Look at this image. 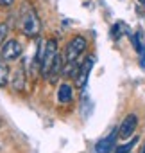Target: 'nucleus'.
Returning <instances> with one entry per match:
<instances>
[{
  "label": "nucleus",
  "mask_w": 145,
  "mask_h": 153,
  "mask_svg": "<svg viewBox=\"0 0 145 153\" xmlns=\"http://www.w3.org/2000/svg\"><path fill=\"white\" fill-rule=\"evenodd\" d=\"M40 72H41V78L48 79L50 83H54L56 78L59 76V72H63L61 56H59V51H57V42L54 38L45 42V47H43V52H41Z\"/></svg>",
  "instance_id": "obj_1"
},
{
  "label": "nucleus",
  "mask_w": 145,
  "mask_h": 153,
  "mask_svg": "<svg viewBox=\"0 0 145 153\" xmlns=\"http://www.w3.org/2000/svg\"><path fill=\"white\" fill-rule=\"evenodd\" d=\"M18 29L22 31V34L29 36V38H34L40 34L41 31V24H40V18H38V13L32 6L25 4L23 9L20 11V18H18Z\"/></svg>",
  "instance_id": "obj_2"
},
{
  "label": "nucleus",
  "mask_w": 145,
  "mask_h": 153,
  "mask_svg": "<svg viewBox=\"0 0 145 153\" xmlns=\"http://www.w3.org/2000/svg\"><path fill=\"white\" fill-rule=\"evenodd\" d=\"M86 47H88V42H86L84 36H74L64 49V63L77 61V58L86 51Z\"/></svg>",
  "instance_id": "obj_3"
},
{
  "label": "nucleus",
  "mask_w": 145,
  "mask_h": 153,
  "mask_svg": "<svg viewBox=\"0 0 145 153\" xmlns=\"http://www.w3.org/2000/svg\"><path fill=\"white\" fill-rule=\"evenodd\" d=\"M136 126H138V117H136L134 114H129V115H125V117H124V121L120 123L118 130H116V135H118V139H120V140H125V139H129V137L134 133Z\"/></svg>",
  "instance_id": "obj_4"
},
{
  "label": "nucleus",
  "mask_w": 145,
  "mask_h": 153,
  "mask_svg": "<svg viewBox=\"0 0 145 153\" xmlns=\"http://www.w3.org/2000/svg\"><path fill=\"white\" fill-rule=\"evenodd\" d=\"M2 59L4 61H15L22 56V45L18 40H7L4 45H2Z\"/></svg>",
  "instance_id": "obj_5"
},
{
  "label": "nucleus",
  "mask_w": 145,
  "mask_h": 153,
  "mask_svg": "<svg viewBox=\"0 0 145 153\" xmlns=\"http://www.w3.org/2000/svg\"><path fill=\"white\" fill-rule=\"evenodd\" d=\"M92 67H93V58H86L84 63L79 65V72H77V76H75V85H77L79 88H83V87L86 85L88 76H90V72H92Z\"/></svg>",
  "instance_id": "obj_6"
},
{
  "label": "nucleus",
  "mask_w": 145,
  "mask_h": 153,
  "mask_svg": "<svg viewBox=\"0 0 145 153\" xmlns=\"http://www.w3.org/2000/svg\"><path fill=\"white\" fill-rule=\"evenodd\" d=\"M116 139H118V135H116V130H113L108 137H104V139H100L97 144H95V151L97 153H111L113 151V148H115V142H116Z\"/></svg>",
  "instance_id": "obj_7"
},
{
  "label": "nucleus",
  "mask_w": 145,
  "mask_h": 153,
  "mask_svg": "<svg viewBox=\"0 0 145 153\" xmlns=\"http://www.w3.org/2000/svg\"><path fill=\"white\" fill-rule=\"evenodd\" d=\"M72 97H74L72 87H70L68 83H63V85L59 87V90H57V101H59L61 105H66V103L72 101Z\"/></svg>",
  "instance_id": "obj_8"
},
{
  "label": "nucleus",
  "mask_w": 145,
  "mask_h": 153,
  "mask_svg": "<svg viewBox=\"0 0 145 153\" xmlns=\"http://www.w3.org/2000/svg\"><path fill=\"white\" fill-rule=\"evenodd\" d=\"M13 88L16 90V92H20V90H23V85H25V76H23V70L22 68H16L15 70V74H13Z\"/></svg>",
  "instance_id": "obj_9"
},
{
  "label": "nucleus",
  "mask_w": 145,
  "mask_h": 153,
  "mask_svg": "<svg viewBox=\"0 0 145 153\" xmlns=\"http://www.w3.org/2000/svg\"><path fill=\"white\" fill-rule=\"evenodd\" d=\"M9 83V68L6 65V61L2 59V56H0V88L6 87Z\"/></svg>",
  "instance_id": "obj_10"
},
{
  "label": "nucleus",
  "mask_w": 145,
  "mask_h": 153,
  "mask_svg": "<svg viewBox=\"0 0 145 153\" xmlns=\"http://www.w3.org/2000/svg\"><path fill=\"white\" fill-rule=\"evenodd\" d=\"M127 33V25L124 24V22H116L115 25H113V29H111V36L115 38V40H118L120 36H124Z\"/></svg>",
  "instance_id": "obj_11"
},
{
  "label": "nucleus",
  "mask_w": 145,
  "mask_h": 153,
  "mask_svg": "<svg viewBox=\"0 0 145 153\" xmlns=\"http://www.w3.org/2000/svg\"><path fill=\"white\" fill-rule=\"evenodd\" d=\"M136 142H138V137H134V139H131L129 142L120 144L118 148H115V153H131V149L136 146Z\"/></svg>",
  "instance_id": "obj_12"
},
{
  "label": "nucleus",
  "mask_w": 145,
  "mask_h": 153,
  "mask_svg": "<svg viewBox=\"0 0 145 153\" xmlns=\"http://www.w3.org/2000/svg\"><path fill=\"white\" fill-rule=\"evenodd\" d=\"M7 33H9V25L6 22H0V47L6 43V38H7Z\"/></svg>",
  "instance_id": "obj_13"
},
{
  "label": "nucleus",
  "mask_w": 145,
  "mask_h": 153,
  "mask_svg": "<svg viewBox=\"0 0 145 153\" xmlns=\"http://www.w3.org/2000/svg\"><path fill=\"white\" fill-rule=\"evenodd\" d=\"M131 42H133V45H134V49H136V52H138V54H141V52L145 51V45L141 43V40H140V34H134V36L131 38Z\"/></svg>",
  "instance_id": "obj_14"
},
{
  "label": "nucleus",
  "mask_w": 145,
  "mask_h": 153,
  "mask_svg": "<svg viewBox=\"0 0 145 153\" xmlns=\"http://www.w3.org/2000/svg\"><path fill=\"white\" fill-rule=\"evenodd\" d=\"M15 4V0H0V7H11Z\"/></svg>",
  "instance_id": "obj_15"
},
{
  "label": "nucleus",
  "mask_w": 145,
  "mask_h": 153,
  "mask_svg": "<svg viewBox=\"0 0 145 153\" xmlns=\"http://www.w3.org/2000/svg\"><path fill=\"white\" fill-rule=\"evenodd\" d=\"M140 65H141V67L145 68V51H143V52L140 54Z\"/></svg>",
  "instance_id": "obj_16"
},
{
  "label": "nucleus",
  "mask_w": 145,
  "mask_h": 153,
  "mask_svg": "<svg viewBox=\"0 0 145 153\" xmlns=\"http://www.w3.org/2000/svg\"><path fill=\"white\" fill-rule=\"evenodd\" d=\"M138 2H140V4H145V0H138Z\"/></svg>",
  "instance_id": "obj_17"
},
{
  "label": "nucleus",
  "mask_w": 145,
  "mask_h": 153,
  "mask_svg": "<svg viewBox=\"0 0 145 153\" xmlns=\"http://www.w3.org/2000/svg\"><path fill=\"white\" fill-rule=\"evenodd\" d=\"M0 126H2V119H0Z\"/></svg>",
  "instance_id": "obj_18"
},
{
  "label": "nucleus",
  "mask_w": 145,
  "mask_h": 153,
  "mask_svg": "<svg viewBox=\"0 0 145 153\" xmlns=\"http://www.w3.org/2000/svg\"><path fill=\"white\" fill-rule=\"evenodd\" d=\"M143 153H145V148H143Z\"/></svg>",
  "instance_id": "obj_19"
}]
</instances>
